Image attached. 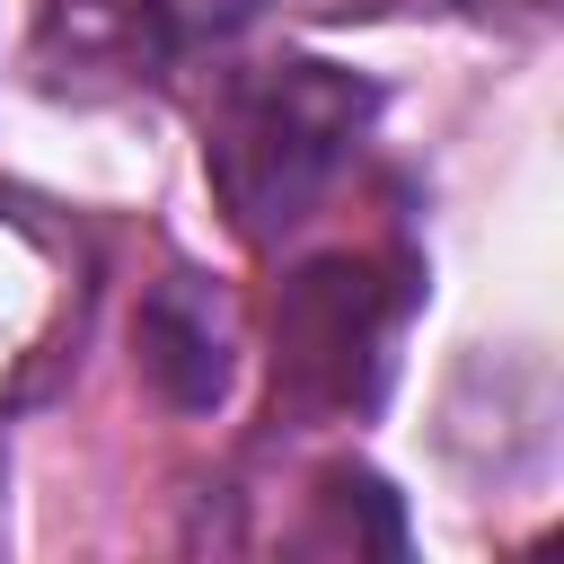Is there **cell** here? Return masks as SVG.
Masks as SVG:
<instances>
[{
	"instance_id": "obj_1",
	"label": "cell",
	"mask_w": 564,
	"mask_h": 564,
	"mask_svg": "<svg viewBox=\"0 0 564 564\" xmlns=\"http://www.w3.org/2000/svg\"><path fill=\"white\" fill-rule=\"evenodd\" d=\"M379 123V88L344 62L282 53L256 70H229L203 106V176L212 203L247 247H282L352 167L361 132Z\"/></svg>"
},
{
	"instance_id": "obj_2",
	"label": "cell",
	"mask_w": 564,
	"mask_h": 564,
	"mask_svg": "<svg viewBox=\"0 0 564 564\" xmlns=\"http://www.w3.org/2000/svg\"><path fill=\"white\" fill-rule=\"evenodd\" d=\"M423 273L405 256H317L273 300V414L361 423L397 379Z\"/></svg>"
},
{
	"instance_id": "obj_3",
	"label": "cell",
	"mask_w": 564,
	"mask_h": 564,
	"mask_svg": "<svg viewBox=\"0 0 564 564\" xmlns=\"http://www.w3.org/2000/svg\"><path fill=\"white\" fill-rule=\"evenodd\" d=\"M167 62H176V44H167L150 0H35L26 79L44 97L97 106V97H123V88L159 79Z\"/></svg>"
},
{
	"instance_id": "obj_4",
	"label": "cell",
	"mask_w": 564,
	"mask_h": 564,
	"mask_svg": "<svg viewBox=\"0 0 564 564\" xmlns=\"http://www.w3.org/2000/svg\"><path fill=\"white\" fill-rule=\"evenodd\" d=\"M132 370L150 379L159 405L176 414H212L238 379V308L212 273L176 264L167 282H150L141 317H132Z\"/></svg>"
},
{
	"instance_id": "obj_5",
	"label": "cell",
	"mask_w": 564,
	"mask_h": 564,
	"mask_svg": "<svg viewBox=\"0 0 564 564\" xmlns=\"http://www.w3.org/2000/svg\"><path fill=\"white\" fill-rule=\"evenodd\" d=\"M70 326H79V247L35 203H0V405L44 379Z\"/></svg>"
},
{
	"instance_id": "obj_6",
	"label": "cell",
	"mask_w": 564,
	"mask_h": 564,
	"mask_svg": "<svg viewBox=\"0 0 564 564\" xmlns=\"http://www.w3.org/2000/svg\"><path fill=\"white\" fill-rule=\"evenodd\" d=\"M291 546H300V555H405V511H397L388 476L335 458V467H317Z\"/></svg>"
},
{
	"instance_id": "obj_7",
	"label": "cell",
	"mask_w": 564,
	"mask_h": 564,
	"mask_svg": "<svg viewBox=\"0 0 564 564\" xmlns=\"http://www.w3.org/2000/svg\"><path fill=\"white\" fill-rule=\"evenodd\" d=\"M150 9H159V26H167L176 53L220 44V35H238L247 18H264V0H150Z\"/></svg>"
},
{
	"instance_id": "obj_8",
	"label": "cell",
	"mask_w": 564,
	"mask_h": 564,
	"mask_svg": "<svg viewBox=\"0 0 564 564\" xmlns=\"http://www.w3.org/2000/svg\"><path fill=\"white\" fill-rule=\"evenodd\" d=\"M0 476H9V458H0Z\"/></svg>"
}]
</instances>
